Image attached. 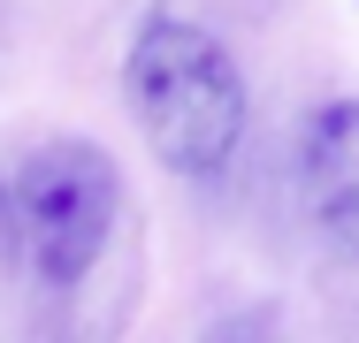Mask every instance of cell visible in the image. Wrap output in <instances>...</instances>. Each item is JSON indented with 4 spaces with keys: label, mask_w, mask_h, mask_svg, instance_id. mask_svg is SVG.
<instances>
[{
    "label": "cell",
    "mask_w": 359,
    "mask_h": 343,
    "mask_svg": "<svg viewBox=\"0 0 359 343\" xmlns=\"http://www.w3.org/2000/svg\"><path fill=\"white\" fill-rule=\"evenodd\" d=\"M123 99L138 115L145 145L161 153V168L176 176H222L245 145L252 122V92L245 69L207 23L191 15H145L130 54H123Z\"/></svg>",
    "instance_id": "6da1fadb"
},
{
    "label": "cell",
    "mask_w": 359,
    "mask_h": 343,
    "mask_svg": "<svg viewBox=\"0 0 359 343\" xmlns=\"http://www.w3.org/2000/svg\"><path fill=\"white\" fill-rule=\"evenodd\" d=\"M123 221V176L92 137H46L0 176V260L39 290H76Z\"/></svg>",
    "instance_id": "7a4b0ae2"
},
{
    "label": "cell",
    "mask_w": 359,
    "mask_h": 343,
    "mask_svg": "<svg viewBox=\"0 0 359 343\" xmlns=\"http://www.w3.org/2000/svg\"><path fill=\"white\" fill-rule=\"evenodd\" d=\"M298 199L329 229H359V99H329L298 130Z\"/></svg>",
    "instance_id": "3957f363"
}]
</instances>
